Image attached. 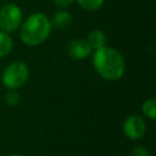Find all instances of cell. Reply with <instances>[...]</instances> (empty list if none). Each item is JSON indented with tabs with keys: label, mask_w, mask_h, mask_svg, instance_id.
Wrapping results in <instances>:
<instances>
[{
	"label": "cell",
	"mask_w": 156,
	"mask_h": 156,
	"mask_svg": "<svg viewBox=\"0 0 156 156\" xmlns=\"http://www.w3.org/2000/svg\"><path fill=\"white\" fill-rule=\"evenodd\" d=\"M88 44L90 45L91 49L94 50H98V49H101L104 46H106V43H107V38L105 35V33L102 30H99V29H95L93 30L89 37H88Z\"/></svg>",
	"instance_id": "obj_8"
},
{
	"label": "cell",
	"mask_w": 156,
	"mask_h": 156,
	"mask_svg": "<svg viewBox=\"0 0 156 156\" xmlns=\"http://www.w3.org/2000/svg\"><path fill=\"white\" fill-rule=\"evenodd\" d=\"M5 101H6V104L9 105V106H17L18 104H20V101H21V96H20V94L16 91V89H10L9 90V93L6 94V96H5Z\"/></svg>",
	"instance_id": "obj_12"
},
{
	"label": "cell",
	"mask_w": 156,
	"mask_h": 156,
	"mask_svg": "<svg viewBox=\"0 0 156 156\" xmlns=\"http://www.w3.org/2000/svg\"><path fill=\"white\" fill-rule=\"evenodd\" d=\"M130 156H150V152L144 146H135V147H133Z\"/></svg>",
	"instance_id": "obj_13"
},
{
	"label": "cell",
	"mask_w": 156,
	"mask_h": 156,
	"mask_svg": "<svg viewBox=\"0 0 156 156\" xmlns=\"http://www.w3.org/2000/svg\"><path fill=\"white\" fill-rule=\"evenodd\" d=\"M12 39L9 33L0 30V57L6 56L12 50Z\"/></svg>",
	"instance_id": "obj_9"
},
{
	"label": "cell",
	"mask_w": 156,
	"mask_h": 156,
	"mask_svg": "<svg viewBox=\"0 0 156 156\" xmlns=\"http://www.w3.org/2000/svg\"><path fill=\"white\" fill-rule=\"evenodd\" d=\"M93 65L96 72L107 80L119 79L126 69V63L122 55L117 50L107 46L95 50Z\"/></svg>",
	"instance_id": "obj_1"
},
{
	"label": "cell",
	"mask_w": 156,
	"mask_h": 156,
	"mask_svg": "<svg viewBox=\"0 0 156 156\" xmlns=\"http://www.w3.org/2000/svg\"><path fill=\"white\" fill-rule=\"evenodd\" d=\"M51 26H54L55 28L58 29H66L71 26L72 23V16L71 13L66 12V11H57L54 13L52 18H51Z\"/></svg>",
	"instance_id": "obj_7"
},
{
	"label": "cell",
	"mask_w": 156,
	"mask_h": 156,
	"mask_svg": "<svg viewBox=\"0 0 156 156\" xmlns=\"http://www.w3.org/2000/svg\"><path fill=\"white\" fill-rule=\"evenodd\" d=\"M10 156H22V155H18V154H13V155H10Z\"/></svg>",
	"instance_id": "obj_15"
},
{
	"label": "cell",
	"mask_w": 156,
	"mask_h": 156,
	"mask_svg": "<svg viewBox=\"0 0 156 156\" xmlns=\"http://www.w3.org/2000/svg\"><path fill=\"white\" fill-rule=\"evenodd\" d=\"M105 0H77V2L85 10H89V11H94V10H98L102 6Z\"/></svg>",
	"instance_id": "obj_11"
},
{
	"label": "cell",
	"mask_w": 156,
	"mask_h": 156,
	"mask_svg": "<svg viewBox=\"0 0 156 156\" xmlns=\"http://www.w3.org/2000/svg\"><path fill=\"white\" fill-rule=\"evenodd\" d=\"M51 27L49 18L44 13H33L21 27V39L26 45L37 46L49 38Z\"/></svg>",
	"instance_id": "obj_2"
},
{
	"label": "cell",
	"mask_w": 156,
	"mask_h": 156,
	"mask_svg": "<svg viewBox=\"0 0 156 156\" xmlns=\"http://www.w3.org/2000/svg\"><path fill=\"white\" fill-rule=\"evenodd\" d=\"M67 52L71 57L77 58V60H83L85 57H88L91 52V48L88 44L87 40L80 39V38H76L72 39L68 45H67Z\"/></svg>",
	"instance_id": "obj_6"
},
{
	"label": "cell",
	"mask_w": 156,
	"mask_h": 156,
	"mask_svg": "<svg viewBox=\"0 0 156 156\" xmlns=\"http://www.w3.org/2000/svg\"><path fill=\"white\" fill-rule=\"evenodd\" d=\"M22 22V11L15 4H6L0 9V28L10 33L18 29Z\"/></svg>",
	"instance_id": "obj_4"
},
{
	"label": "cell",
	"mask_w": 156,
	"mask_h": 156,
	"mask_svg": "<svg viewBox=\"0 0 156 156\" xmlns=\"http://www.w3.org/2000/svg\"><path fill=\"white\" fill-rule=\"evenodd\" d=\"M141 110L146 117H149L150 119H155L156 118V99L151 98V99L145 100Z\"/></svg>",
	"instance_id": "obj_10"
},
{
	"label": "cell",
	"mask_w": 156,
	"mask_h": 156,
	"mask_svg": "<svg viewBox=\"0 0 156 156\" xmlns=\"http://www.w3.org/2000/svg\"><path fill=\"white\" fill-rule=\"evenodd\" d=\"M145 130H146V124H145L144 119L136 115L128 117L123 124L124 134L133 140L140 139L145 134Z\"/></svg>",
	"instance_id": "obj_5"
},
{
	"label": "cell",
	"mask_w": 156,
	"mask_h": 156,
	"mask_svg": "<svg viewBox=\"0 0 156 156\" xmlns=\"http://www.w3.org/2000/svg\"><path fill=\"white\" fill-rule=\"evenodd\" d=\"M72 2H73V0H54V4H55L57 7H61V9L68 7Z\"/></svg>",
	"instance_id": "obj_14"
},
{
	"label": "cell",
	"mask_w": 156,
	"mask_h": 156,
	"mask_svg": "<svg viewBox=\"0 0 156 156\" xmlns=\"http://www.w3.org/2000/svg\"><path fill=\"white\" fill-rule=\"evenodd\" d=\"M29 77V69L26 63L16 61L10 63L2 72V83L9 89H18L24 85Z\"/></svg>",
	"instance_id": "obj_3"
}]
</instances>
